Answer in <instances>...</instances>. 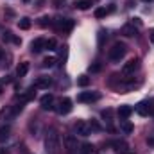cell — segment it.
<instances>
[{"instance_id":"12","label":"cell","mask_w":154,"mask_h":154,"mask_svg":"<svg viewBox=\"0 0 154 154\" xmlns=\"http://www.w3.org/2000/svg\"><path fill=\"white\" fill-rule=\"evenodd\" d=\"M65 147H66L68 152L77 151V138L74 134H66V136H65Z\"/></svg>"},{"instance_id":"39","label":"cell","mask_w":154,"mask_h":154,"mask_svg":"<svg viewBox=\"0 0 154 154\" xmlns=\"http://www.w3.org/2000/svg\"><path fill=\"white\" fill-rule=\"evenodd\" d=\"M45 0H38V7H41V4H43Z\"/></svg>"},{"instance_id":"23","label":"cell","mask_w":154,"mask_h":154,"mask_svg":"<svg viewBox=\"0 0 154 154\" xmlns=\"http://www.w3.org/2000/svg\"><path fill=\"white\" fill-rule=\"evenodd\" d=\"M109 11H113V7H109V9H106V7H97V9H95V18H104Z\"/></svg>"},{"instance_id":"9","label":"cell","mask_w":154,"mask_h":154,"mask_svg":"<svg viewBox=\"0 0 154 154\" xmlns=\"http://www.w3.org/2000/svg\"><path fill=\"white\" fill-rule=\"evenodd\" d=\"M99 99H100V95L95 93V91H81V93L77 95V100H79V102H95V100H99Z\"/></svg>"},{"instance_id":"8","label":"cell","mask_w":154,"mask_h":154,"mask_svg":"<svg viewBox=\"0 0 154 154\" xmlns=\"http://www.w3.org/2000/svg\"><path fill=\"white\" fill-rule=\"evenodd\" d=\"M111 147L115 149L116 154H133L129 151L127 142H124V140H113V142H111Z\"/></svg>"},{"instance_id":"3","label":"cell","mask_w":154,"mask_h":154,"mask_svg":"<svg viewBox=\"0 0 154 154\" xmlns=\"http://www.w3.org/2000/svg\"><path fill=\"white\" fill-rule=\"evenodd\" d=\"M125 52H127V47L124 45V43H120V41H116L115 45L108 50V57L113 61V63H118L124 56H125Z\"/></svg>"},{"instance_id":"30","label":"cell","mask_w":154,"mask_h":154,"mask_svg":"<svg viewBox=\"0 0 154 154\" xmlns=\"http://www.w3.org/2000/svg\"><path fill=\"white\" fill-rule=\"evenodd\" d=\"M100 68H102V66H100V63H99V61H97V63H93V65H90V72H91V74L100 72Z\"/></svg>"},{"instance_id":"35","label":"cell","mask_w":154,"mask_h":154,"mask_svg":"<svg viewBox=\"0 0 154 154\" xmlns=\"http://www.w3.org/2000/svg\"><path fill=\"white\" fill-rule=\"evenodd\" d=\"M131 23L136 25V27H142V20L140 18H131Z\"/></svg>"},{"instance_id":"17","label":"cell","mask_w":154,"mask_h":154,"mask_svg":"<svg viewBox=\"0 0 154 154\" xmlns=\"http://www.w3.org/2000/svg\"><path fill=\"white\" fill-rule=\"evenodd\" d=\"M120 131H122L124 134H131V133L134 131V125H133L129 120H120Z\"/></svg>"},{"instance_id":"4","label":"cell","mask_w":154,"mask_h":154,"mask_svg":"<svg viewBox=\"0 0 154 154\" xmlns=\"http://www.w3.org/2000/svg\"><path fill=\"white\" fill-rule=\"evenodd\" d=\"M72 100L68 99V97H61L56 104H54V109H56V113L57 115H68L70 111H72Z\"/></svg>"},{"instance_id":"21","label":"cell","mask_w":154,"mask_h":154,"mask_svg":"<svg viewBox=\"0 0 154 154\" xmlns=\"http://www.w3.org/2000/svg\"><path fill=\"white\" fill-rule=\"evenodd\" d=\"M18 27H20L22 31H27V29H31V18H27V16L20 18V22H18Z\"/></svg>"},{"instance_id":"5","label":"cell","mask_w":154,"mask_h":154,"mask_svg":"<svg viewBox=\"0 0 154 154\" xmlns=\"http://www.w3.org/2000/svg\"><path fill=\"white\" fill-rule=\"evenodd\" d=\"M138 66H140V59H138V57H133V59H129L127 63H124L122 74H124V75H131V74H134V72L138 70Z\"/></svg>"},{"instance_id":"36","label":"cell","mask_w":154,"mask_h":154,"mask_svg":"<svg viewBox=\"0 0 154 154\" xmlns=\"http://www.w3.org/2000/svg\"><path fill=\"white\" fill-rule=\"evenodd\" d=\"M149 38H151V41H152V45H154V29H151V34H149Z\"/></svg>"},{"instance_id":"16","label":"cell","mask_w":154,"mask_h":154,"mask_svg":"<svg viewBox=\"0 0 154 154\" xmlns=\"http://www.w3.org/2000/svg\"><path fill=\"white\" fill-rule=\"evenodd\" d=\"M36 88H29L27 91H23L22 95H20V102H29V100H32L34 97H36V91H34Z\"/></svg>"},{"instance_id":"24","label":"cell","mask_w":154,"mask_h":154,"mask_svg":"<svg viewBox=\"0 0 154 154\" xmlns=\"http://www.w3.org/2000/svg\"><path fill=\"white\" fill-rule=\"evenodd\" d=\"M38 23H39V27H48V25H52V18L50 16H41Z\"/></svg>"},{"instance_id":"32","label":"cell","mask_w":154,"mask_h":154,"mask_svg":"<svg viewBox=\"0 0 154 154\" xmlns=\"http://www.w3.org/2000/svg\"><path fill=\"white\" fill-rule=\"evenodd\" d=\"M2 39H4V41H13L14 36H13V32H11V31H5V32H4V36H2Z\"/></svg>"},{"instance_id":"25","label":"cell","mask_w":154,"mask_h":154,"mask_svg":"<svg viewBox=\"0 0 154 154\" xmlns=\"http://www.w3.org/2000/svg\"><path fill=\"white\" fill-rule=\"evenodd\" d=\"M56 47H57V41L54 38H50V39L45 41V48H47V50H56Z\"/></svg>"},{"instance_id":"19","label":"cell","mask_w":154,"mask_h":154,"mask_svg":"<svg viewBox=\"0 0 154 154\" xmlns=\"http://www.w3.org/2000/svg\"><path fill=\"white\" fill-rule=\"evenodd\" d=\"M75 9L79 11H86V9H90V5H91V0H75Z\"/></svg>"},{"instance_id":"10","label":"cell","mask_w":154,"mask_h":154,"mask_svg":"<svg viewBox=\"0 0 154 154\" xmlns=\"http://www.w3.org/2000/svg\"><path fill=\"white\" fill-rule=\"evenodd\" d=\"M50 86H52V79H50V77H45V75L38 77V79L34 81V84H32V88H36V90H47V88H50Z\"/></svg>"},{"instance_id":"14","label":"cell","mask_w":154,"mask_h":154,"mask_svg":"<svg viewBox=\"0 0 154 154\" xmlns=\"http://www.w3.org/2000/svg\"><path fill=\"white\" fill-rule=\"evenodd\" d=\"M124 36H127V38H133V36H136L138 34V29L133 25V23H125L124 27H122V31H120Z\"/></svg>"},{"instance_id":"13","label":"cell","mask_w":154,"mask_h":154,"mask_svg":"<svg viewBox=\"0 0 154 154\" xmlns=\"http://www.w3.org/2000/svg\"><path fill=\"white\" fill-rule=\"evenodd\" d=\"M133 111H134V109H133L131 106H127V104H122V106L118 108V111H116V113H118V116H120V120H127L129 116L133 115Z\"/></svg>"},{"instance_id":"43","label":"cell","mask_w":154,"mask_h":154,"mask_svg":"<svg viewBox=\"0 0 154 154\" xmlns=\"http://www.w3.org/2000/svg\"><path fill=\"white\" fill-rule=\"evenodd\" d=\"M143 2H149V0H143Z\"/></svg>"},{"instance_id":"34","label":"cell","mask_w":154,"mask_h":154,"mask_svg":"<svg viewBox=\"0 0 154 154\" xmlns=\"http://www.w3.org/2000/svg\"><path fill=\"white\" fill-rule=\"evenodd\" d=\"M9 81H11L9 77H4V79H0V93L4 91V84H5V82H9Z\"/></svg>"},{"instance_id":"27","label":"cell","mask_w":154,"mask_h":154,"mask_svg":"<svg viewBox=\"0 0 154 154\" xmlns=\"http://www.w3.org/2000/svg\"><path fill=\"white\" fill-rule=\"evenodd\" d=\"M56 61H57L56 57H45V59H43V66H45V68H52V66L56 65Z\"/></svg>"},{"instance_id":"15","label":"cell","mask_w":154,"mask_h":154,"mask_svg":"<svg viewBox=\"0 0 154 154\" xmlns=\"http://www.w3.org/2000/svg\"><path fill=\"white\" fill-rule=\"evenodd\" d=\"M45 41L47 39L43 38H36L32 43H31V52H34V54H38V52H41L43 48H45Z\"/></svg>"},{"instance_id":"38","label":"cell","mask_w":154,"mask_h":154,"mask_svg":"<svg viewBox=\"0 0 154 154\" xmlns=\"http://www.w3.org/2000/svg\"><path fill=\"white\" fill-rule=\"evenodd\" d=\"M4 57V48H0V59Z\"/></svg>"},{"instance_id":"33","label":"cell","mask_w":154,"mask_h":154,"mask_svg":"<svg viewBox=\"0 0 154 154\" xmlns=\"http://www.w3.org/2000/svg\"><path fill=\"white\" fill-rule=\"evenodd\" d=\"M65 2H66V0H52V5H54L56 9H59V7L65 5Z\"/></svg>"},{"instance_id":"1","label":"cell","mask_w":154,"mask_h":154,"mask_svg":"<svg viewBox=\"0 0 154 154\" xmlns=\"http://www.w3.org/2000/svg\"><path fill=\"white\" fill-rule=\"evenodd\" d=\"M45 151L47 154H57L59 151V134L56 129H48L45 136Z\"/></svg>"},{"instance_id":"29","label":"cell","mask_w":154,"mask_h":154,"mask_svg":"<svg viewBox=\"0 0 154 154\" xmlns=\"http://www.w3.org/2000/svg\"><path fill=\"white\" fill-rule=\"evenodd\" d=\"M111 116H113V111L111 109H104L102 111V118L108 122V125H111Z\"/></svg>"},{"instance_id":"37","label":"cell","mask_w":154,"mask_h":154,"mask_svg":"<svg viewBox=\"0 0 154 154\" xmlns=\"http://www.w3.org/2000/svg\"><path fill=\"white\" fill-rule=\"evenodd\" d=\"M147 143H149V145H152V147H154V138H147Z\"/></svg>"},{"instance_id":"2","label":"cell","mask_w":154,"mask_h":154,"mask_svg":"<svg viewBox=\"0 0 154 154\" xmlns=\"http://www.w3.org/2000/svg\"><path fill=\"white\" fill-rule=\"evenodd\" d=\"M52 25L59 31V32H63V34H68L72 29H74V25H75V22L72 20V18H54L52 20Z\"/></svg>"},{"instance_id":"42","label":"cell","mask_w":154,"mask_h":154,"mask_svg":"<svg viewBox=\"0 0 154 154\" xmlns=\"http://www.w3.org/2000/svg\"><path fill=\"white\" fill-rule=\"evenodd\" d=\"M23 2H25V4H29V2H31V0H23Z\"/></svg>"},{"instance_id":"31","label":"cell","mask_w":154,"mask_h":154,"mask_svg":"<svg viewBox=\"0 0 154 154\" xmlns=\"http://www.w3.org/2000/svg\"><path fill=\"white\" fill-rule=\"evenodd\" d=\"M88 124H90L91 131H100V129H102V127H100V124H99L97 120H93V118H91V122H88Z\"/></svg>"},{"instance_id":"40","label":"cell","mask_w":154,"mask_h":154,"mask_svg":"<svg viewBox=\"0 0 154 154\" xmlns=\"http://www.w3.org/2000/svg\"><path fill=\"white\" fill-rule=\"evenodd\" d=\"M0 154H5V149H0Z\"/></svg>"},{"instance_id":"11","label":"cell","mask_w":154,"mask_h":154,"mask_svg":"<svg viewBox=\"0 0 154 154\" xmlns=\"http://www.w3.org/2000/svg\"><path fill=\"white\" fill-rule=\"evenodd\" d=\"M39 104H41V109L48 111V109H54V95L52 93H47L39 99Z\"/></svg>"},{"instance_id":"26","label":"cell","mask_w":154,"mask_h":154,"mask_svg":"<svg viewBox=\"0 0 154 154\" xmlns=\"http://www.w3.org/2000/svg\"><path fill=\"white\" fill-rule=\"evenodd\" d=\"M77 84H79V86H82V88H86V86L90 84V77H88V75H79Z\"/></svg>"},{"instance_id":"18","label":"cell","mask_w":154,"mask_h":154,"mask_svg":"<svg viewBox=\"0 0 154 154\" xmlns=\"http://www.w3.org/2000/svg\"><path fill=\"white\" fill-rule=\"evenodd\" d=\"M29 68H31V65H29L27 61L20 63V65H18V68H16V75H18V77H25V75H27V72H29Z\"/></svg>"},{"instance_id":"28","label":"cell","mask_w":154,"mask_h":154,"mask_svg":"<svg viewBox=\"0 0 154 154\" xmlns=\"http://www.w3.org/2000/svg\"><path fill=\"white\" fill-rule=\"evenodd\" d=\"M81 152L82 154H91L93 152V145H91V143H82V145H81Z\"/></svg>"},{"instance_id":"20","label":"cell","mask_w":154,"mask_h":154,"mask_svg":"<svg viewBox=\"0 0 154 154\" xmlns=\"http://www.w3.org/2000/svg\"><path fill=\"white\" fill-rule=\"evenodd\" d=\"M106 39H108V32H106L104 29H100V31H99V34H97V45H99V48H102V47H104Z\"/></svg>"},{"instance_id":"7","label":"cell","mask_w":154,"mask_h":154,"mask_svg":"<svg viewBox=\"0 0 154 154\" xmlns=\"http://www.w3.org/2000/svg\"><path fill=\"white\" fill-rule=\"evenodd\" d=\"M151 109H152V106H151V102H149V100H142V102H138V104L134 106V111H136L140 116L151 115Z\"/></svg>"},{"instance_id":"6","label":"cell","mask_w":154,"mask_h":154,"mask_svg":"<svg viewBox=\"0 0 154 154\" xmlns=\"http://www.w3.org/2000/svg\"><path fill=\"white\" fill-rule=\"evenodd\" d=\"M74 129H75V133L79 136H90L91 134V127H90V124L86 120H77Z\"/></svg>"},{"instance_id":"41","label":"cell","mask_w":154,"mask_h":154,"mask_svg":"<svg viewBox=\"0 0 154 154\" xmlns=\"http://www.w3.org/2000/svg\"><path fill=\"white\" fill-rule=\"evenodd\" d=\"M151 115H154V106H152V109H151Z\"/></svg>"},{"instance_id":"22","label":"cell","mask_w":154,"mask_h":154,"mask_svg":"<svg viewBox=\"0 0 154 154\" xmlns=\"http://www.w3.org/2000/svg\"><path fill=\"white\" fill-rule=\"evenodd\" d=\"M9 134H11L9 125H2V127H0V142H5V140L9 138Z\"/></svg>"}]
</instances>
